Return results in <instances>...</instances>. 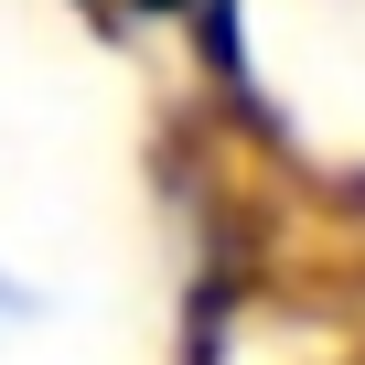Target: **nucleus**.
<instances>
[{"label":"nucleus","instance_id":"f257e3e1","mask_svg":"<svg viewBox=\"0 0 365 365\" xmlns=\"http://www.w3.org/2000/svg\"><path fill=\"white\" fill-rule=\"evenodd\" d=\"M22 312H33V290H22L11 269H0V322H22Z\"/></svg>","mask_w":365,"mask_h":365}]
</instances>
